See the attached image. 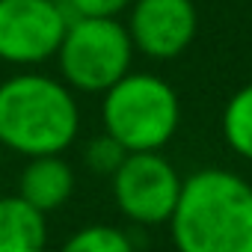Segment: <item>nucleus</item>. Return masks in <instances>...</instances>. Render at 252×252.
<instances>
[{
	"label": "nucleus",
	"mask_w": 252,
	"mask_h": 252,
	"mask_svg": "<svg viewBox=\"0 0 252 252\" xmlns=\"http://www.w3.org/2000/svg\"><path fill=\"white\" fill-rule=\"evenodd\" d=\"M169 231L178 252H252V184L217 166L193 172L181 181Z\"/></svg>",
	"instance_id": "nucleus-1"
},
{
	"label": "nucleus",
	"mask_w": 252,
	"mask_h": 252,
	"mask_svg": "<svg viewBox=\"0 0 252 252\" xmlns=\"http://www.w3.org/2000/svg\"><path fill=\"white\" fill-rule=\"evenodd\" d=\"M80 131L71 89L48 74H15L0 83V146L24 155H63Z\"/></svg>",
	"instance_id": "nucleus-2"
},
{
	"label": "nucleus",
	"mask_w": 252,
	"mask_h": 252,
	"mask_svg": "<svg viewBox=\"0 0 252 252\" xmlns=\"http://www.w3.org/2000/svg\"><path fill=\"white\" fill-rule=\"evenodd\" d=\"M101 95L104 134L125 152H160L181 125L178 92L158 74L128 71Z\"/></svg>",
	"instance_id": "nucleus-3"
},
{
	"label": "nucleus",
	"mask_w": 252,
	"mask_h": 252,
	"mask_svg": "<svg viewBox=\"0 0 252 252\" xmlns=\"http://www.w3.org/2000/svg\"><path fill=\"white\" fill-rule=\"evenodd\" d=\"M65 86L80 92H107L131 71L134 42L116 18H68L57 48Z\"/></svg>",
	"instance_id": "nucleus-4"
},
{
	"label": "nucleus",
	"mask_w": 252,
	"mask_h": 252,
	"mask_svg": "<svg viewBox=\"0 0 252 252\" xmlns=\"http://www.w3.org/2000/svg\"><path fill=\"white\" fill-rule=\"evenodd\" d=\"M110 178L119 211L140 225L169 222L184 181L160 152H128Z\"/></svg>",
	"instance_id": "nucleus-5"
},
{
	"label": "nucleus",
	"mask_w": 252,
	"mask_h": 252,
	"mask_svg": "<svg viewBox=\"0 0 252 252\" xmlns=\"http://www.w3.org/2000/svg\"><path fill=\"white\" fill-rule=\"evenodd\" d=\"M68 12L60 0H0V60L39 65L57 57Z\"/></svg>",
	"instance_id": "nucleus-6"
},
{
	"label": "nucleus",
	"mask_w": 252,
	"mask_h": 252,
	"mask_svg": "<svg viewBox=\"0 0 252 252\" xmlns=\"http://www.w3.org/2000/svg\"><path fill=\"white\" fill-rule=\"evenodd\" d=\"M199 30V12L193 0H131L128 36L134 51L152 60L181 57Z\"/></svg>",
	"instance_id": "nucleus-7"
},
{
	"label": "nucleus",
	"mask_w": 252,
	"mask_h": 252,
	"mask_svg": "<svg viewBox=\"0 0 252 252\" xmlns=\"http://www.w3.org/2000/svg\"><path fill=\"white\" fill-rule=\"evenodd\" d=\"M71 193H74V169L60 155L30 158V163L18 178V196L42 214L63 208L71 199Z\"/></svg>",
	"instance_id": "nucleus-8"
},
{
	"label": "nucleus",
	"mask_w": 252,
	"mask_h": 252,
	"mask_svg": "<svg viewBox=\"0 0 252 252\" xmlns=\"http://www.w3.org/2000/svg\"><path fill=\"white\" fill-rule=\"evenodd\" d=\"M48 220L21 196L0 199V252H45Z\"/></svg>",
	"instance_id": "nucleus-9"
},
{
	"label": "nucleus",
	"mask_w": 252,
	"mask_h": 252,
	"mask_svg": "<svg viewBox=\"0 0 252 252\" xmlns=\"http://www.w3.org/2000/svg\"><path fill=\"white\" fill-rule=\"evenodd\" d=\"M222 137L237 158L252 160V83L228 98L222 110Z\"/></svg>",
	"instance_id": "nucleus-10"
},
{
	"label": "nucleus",
	"mask_w": 252,
	"mask_h": 252,
	"mask_svg": "<svg viewBox=\"0 0 252 252\" xmlns=\"http://www.w3.org/2000/svg\"><path fill=\"white\" fill-rule=\"evenodd\" d=\"M60 252H134V243H131V237L125 234L122 228L95 222V225L77 228L63 243Z\"/></svg>",
	"instance_id": "nucleus-11"
},
{
	"label": "nucleus",
	"mask_w": 252,
	"mask_h": 252,
	"mask_svg": "<svg viewBox=\"0 0 252 252\" xmlns=\"http://www.w3.org/2000/svg\"><path fill=\"white\" fill-rule=\"evenodd\" d=\"M125 155H128V152H125L110 134L92 137V140L86 143V149H83V160H86L89 172H95V175H113V172L122 166Z\"/></svg>",
	"instance_id": "nucleus-12"
},
{
	"label": "nucleus",
	"mask_w": 252,
	"mask_h": 252,
	"mask_svg": "<svg viewBox=\"0 0 252 252\" xmlns=\"http://www.w3.org/2000/svg\"><path fill=\"white\" fill-rule=\"evenodd\" d=\"M68 18H116L131 6V0H60Z\"/></svg>",
	"instance_id": "nucleus-13"
},
{
	"label": "nucleus",
	"mask_w": 252,
	"mask_h": 252,
	"mask_svg": "<svg viewBox=\"0 0 252 252\" xmlns=\"http://www.w3.org/2000/svg\"><path fill=\"white\" fill-rule=\"evenodd\" d=\"M0 160H3V146H0Z\"/></svg>",
	"instance_id": "nucleus-14"
}]
</instances>
